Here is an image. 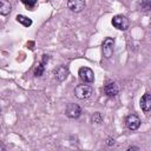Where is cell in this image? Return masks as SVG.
<instances>
[{"mask_svg": "<svg viewBox=\"0 0 151 151\" xmlns=\"http://www.w3.org/2000/svg\"><path fill=\"white\" fill-rule=\"evenodd\" d=\"M93 88L90 85H78L74 88V94L79 99H87L92 96Z\"/></svg>", "mask_w": 151, "mask_h": 151, "instance_id": "1", "label": "cell"}, {"mask_svg": "<svg viewBox=\"0 0 151 151\" xmlns=\"http://www.w3.org/2000/svg\"><path fill=\"white\" fill-rule=\"evenodd\" d=\"M112 25H113V27H116L117 29L125 31V29H127V27H129V25H130V21H129V19H127L125 15L118 14V15H114V17H113V19H112Z\"/></svg>", "mask_w": 151, "mask_h": 151, "instance_id": "2", "label": "cell"}, {"mask_svg": "<svg viewBox=\"0 0 151 151\" xmlns=\"http://www.w3.org/2000/svg\"><path fill=\"white\" fill-rule=\"evenodd\" d=\"M113 47H114V39L113 38H105L103 40V44H101V52H103V55L105 58H110L113 53Z\"/></svg>", "mask_w": 151, "mask_h": 151, "instance_id": "3", "label": "cell"}, {"mask_svg": "<svg viewBox=\"0 0 151 151\" xmlns=\"http://www.w3.org/2000/svg\"><path fill=\"white\" fill-rule=\"evenodd\" d=\"M65 113L68 118H72V119H76V118H79L80 114H81V109L78 104H74V103H70L66 105V110H65Z\"/></svg>", "mask_w": 151, "mask_h": 151, "instance_id": "4", "label": "cell"}, {"mask_svg": "<svg viewBox=\"0 0 151 151\" xmlns=\"http://www.w3.org/2000/svg\"><path fill=\"white\" fill-rule=\"evenodd\" d=\"M79 77L85 83H93L94 81V73L90 67H80L79 68Z\"/></svg>", "mask_w": 151, "mask_h": 151, "instance_id": "5", "label": "cell"}, {"mask_svg": "<svg viewBox=\"0 0 151 151\" xmlns=\"http://www.w3.org/2000/svg\"><path fill=\"white\" fill-rule=\"evenodd\" d=\"M67 7L72 12L79 13L86 7V1L85 0H68L67 1Z\"/></svg>", "mask_w": 151, "mask_h": 151, "instance_id": "6", "label": "cell"}, {"mask_svg": "<svg viewBox=\"0 0 151 151\" xmlns=\"http://www.w3.org/2000/svg\"><path fill=\"white\" fill-rule=\"evenodd\" d=\"M126 126H127L131 131H134V130H137V129L140 126V119H139L136 114H130V116L126 118Z\"/></svg>", "mask_w": 151, "mask_h": 151, "instance_id": "7", "label": "cell"}, {"mask_svg": "<svg viewBox=\"0 0 151 151\" xmlns=\"http://www.w3.org/2000/svg\"><path fill=\"white\" fill-rule=\"evenodd\" d=\"M118 91H119L118 85L116 83H113V81H110V83H107L104 86V92H105V94L107 97H114V96H117L118 94Z\"/></svg>", "mask_w": 151, "mask_h": 151, "instance_id": "8", "label": "cell"}, {"mask_svg": "<svg viewBox=\"0 0 151 151\" xmlns=\"http://www.w3.org/2000/svg\"><path fill=\"white\" fill-rule=\"evenodd\" d=\"M68 76V68L66 66H59L57 70H54V77L58 81H64Z\"/></svg>", "mask_w": 151, "mask_h": 151, "instance_id": "9", "label": "cell"}, {"mask_svg": "<svg viewBox=\"0 0 151 151\" xmlns=\"http://www.w3.org/2000/svg\"><path fill=\"white\" fill-rule=\"evenodd\" d=\"M48 59H50V55H48V54H44V55H42V60L40 61V64H39V65L35 67V70H34V76H35V77L42 76V73H44V71H45V65L47 64Z\"/></svg>", "mask_w": 151, "mask_h": 151, "instance_id": "10", "label": "cell"}, {"mask_svg": "<svg viewBox=\"0 0 151 151\" xmlns=\"http://www.w3.org/2000/svg\"><path fill=\"white\" fill-rule=\"evenodd\" d=\"M140 107L144 112H149L151 110V94L145 93L140 99Z\"/></svg>", "mask_w": 151, "mask_h": 151, "instance_id": "11", "label": "cell"}, {"mask_svg": "<svg viewBox=\"0 0 151 151\" xmlns=\"http://www.w3.org/2000/svg\"><path fill=\"white\" fill-rule=\"evenodd\" d=\"M12 11V5L7 0H1L0 1V14L1 15H7Z\"/></svg>", "mask_w": 151, "mask_h": 151, "instance_id": "12", "label": "cell"}, {"mask_svg": "<svg viewBox=\"0 0 151 151\" xmlns=\"http://www.w3.org/2000/svg\"><path fill=\"white\" fill-rule=\"evenodd\" d=\"M17 21L20 22V24H21L22 26H25V27H29V26L32 25V20H31L29 18L25 17V15H21V14H18V15H17Z\"/></svg>", "mask_w": 151, "mask_h": 151, "instance_id": "13", "label": "cell"}, {"mask_svg": "<svg viewBox=\"0 0 151 151\" xmlns=\"http://www.w3.org/2000/svg\"><path fill=\"white\" fill-rule=\"evenodd\" d=\"M139 7H140V11L143 12L151 11V0H142L139 4Z\"/></svg>", "mask_w": 151, "mask_h": 151, "instance_id": "14", "label": "cell"}, {"mask_svg": "<svg viewBox=\"0 0 151 151\" xmlns=\"http://www.w3.org/2000/svg\"><path fill=\"white\" fill-rule=\"evenodd\" d=\"M21 1H22V4H24L27 8H29V9L34 8L35 5H37V2H38V0H21Z\"/></svg>", "mask_w": 151, "mask_h": 151, "instance_id": "15", "label": "cell"}, {"mask_svg": "<svg viewBox=\"0 0 151 151\" xmlns=\"http://www.w3.org/2000/svg\"><path fill=\"white\" fill-rule=\"evenodd\" d=\"M91 122H92V123H97V124L101 123V114H100L99 112H94V113L91 116Z\"/></svg>", "mask_w": 151, "mask_h": 151, "instance_id": "16", "label": "cell"}, {"mask_svg": "<svg viewBox=\"0 0 151 151\" xmlns=\"http://www.w3.org/2000/svg\"><path fill=\"white\" fill-rule=\"evenodd\" d=\"M107 142H109V143H107V144H109V145H110V146H111V145H113V144H114V139H111V138H110V139H109V140H107Z\"/></svg>", "mask_w": 151, "mask_h": 151, "instance_id": "17", "label": "cell"}, {"mask_svg": "<svg viewBox=\"0 0 151 151\" xmlns=\"http://www.w3.org/2000/svg\"><path fill=\"white\" fill-rule=\"evenodd\" d=\"M129 150H138V147H129Z\"/></svg>", "mask_w": 151, "mask_h": 151, "instance_id": "18", "label": "cell"}, {"mask_svg": "<svg viewBox=\"0 0 151 151\" xmlns=\"http://www.w3.org/2000/svg\"><path fill=\"white\" fill-rule=\"evenodd\" d=\"M150 26H151V21H150Z\"/></svg>", "mask_w": 151, "mask_h": 151, "instance_id": "19", "label": "cell"}]
</instances>
